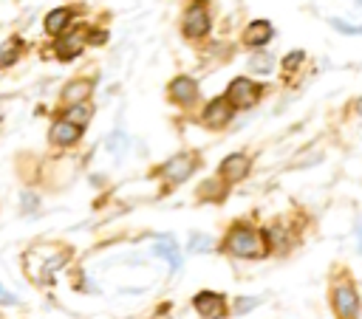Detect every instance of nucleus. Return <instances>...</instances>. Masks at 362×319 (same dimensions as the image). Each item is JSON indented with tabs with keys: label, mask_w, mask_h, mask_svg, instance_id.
I'll list each match as a JSON object with an SVG mask.
<instances>
[{
	"label": "nucleus",
	"mask_w": 362,
	"mask_h": 319,
	"mask_svg": "<svg viewBox=\"0 0 362 319\" xmlns=\"http://www.w3.org/2000/svg\"><path fill=\"white\" fill-rule=\"evenodd\" d=\"M124 147H127V133H122V130H116L110 138H107V152L113 155L116 152V158L124 152Z\"/></svg>",
	"instance_id": "nucleus-20"
},
{
	"label": "nucleus",
	"mask_w": 362,
	"mask_h": 319,
	"mask_svg": "<svg viewBox=\"0 0 362 319\" xmlns=\"http://www.w3.org/2000/svg\"><path fill=\"white\" fill-rule=\"evenodd\" d=\"M266 234H257L255 229L249 226H235L229 234H226V248L238 257H260L266 251Z\"/></svg>",
	"instance_id": "nucleus-1"
},
{
	"label": "nucleus",
	"mask_w": 362,
	"mask_h": 319,
	"mask_svg": "<svg viewBox=\"0 0 362 319\" xmlns=\"http://www.w3.org/2000/svg\"><path fill=\"white\" fill-rule=\"evenodd\" d=\"M79 136H82V127H79V124H74V121H68V119H59V121L51 127V141H54V144H59V147L74 144Z\"/></svg>",
	"instance_id": "nucleus-13"
},
{
	"label": "nucleus",
	"mask_w": 362,
	"mask_h": 319,
	"mask_svg": "<svg viewBox=\"0 0 362 319\" xmlns=\"http://www.w3.org/2000/svg\"><path fill=\"white\" fill-rule=\"evenodd\" d=\"M303 59H305V51H291V54H286L283 56V71H297L300 65H303Z\"/></svg>",
	"instance_id": "nucleus-21"
},
{
	"label": "nucleus",
	"mask_w": 362,
	"mask_h": 319,
	"mask_svg": "<svg viewBox=\"0 0 362 319\" xmlns=\"http://www.w3.org/2000/svg\"><path fill=\"white\" fill-rule=\"evenodd\" d=\"M82 37H85L82 31H71V34H65L62 40H57V42H54V54H57L62 62H68V59L79 56V51L85 48V40H82Z\"/></svg>",
	"instance_id": "nucleus-10"
},
{
	"label": "nucleus",
	"mask_w": 362,
	"mask_h": 319,
	"mask_svg": "<svg viewBox=\"0 0 362 319\" xmlns=\"http://www.w3.org/2000/svg\"><path fill=\"white\" fill-rule=\"evenodd\" d=\"M90 116H93V107H88L85 102H76V104H71V107L65 110V119L74 121V124H79V127H85V124L90 121Z\"/></svg>",
	"instance_id": "nucleus-16"
},
{
	"label": "nucleus",
	"mask_w": 362,
	"mask_h": 319,
	"mask_svg": "<svg viewBox=\"0 0 362 319\" xmlns=\"http://www.w3.org/2000/svg\"><path fill=\"white\" fill-rule=\"evenodd\" d=\"M260 96H263V88H260L257 82L246 79V76L232 79V85L226 88V102H229L235 110H249V107H255V104L260 102Z\"/></svg>",
	"instance_id": "nucleus-2"
},
{
	"label": "nucleus",
	"mask_w": 362,
	"mask_h": 319,
	"mask_svg": "<svg viewBox=\"0 0 362 319\" xmlns=\"http://www.w3.org/2000/svg\"><path fill=\"white\" fill-rule=\"evenodd\" d=\"M328 23H331L334 31H339V34H345V37H362V25H356V23H348V20H342V17H331Z\"/></svg>",
	"instance_id": "nucleus-17"
},
{
	"label": "nucleus",
	"mask_w": 362,
	"mask_h": 319,
	"mask_svg": "<svg viewBox=\"0 0 362 319\" xmlns=\"http://www.w3.org/2000/svg\"><path fill=\"white\" fill-rule=\"evenodd\" d=\"M257 302H260L257 296H240V299L235 302V311H238V313H246V311H249V308H255Z\"/></svg>",
	"instance_id": "nucleus-23"
},
{
	"label": "nucleus",
	"mask_w": 362,
	"mask_h": 319,
	"mask_svg": "<svg viewBox=\"0 0 362 319\" xmlns=\"http://www.w3.org/2000/svg\"><path fill=\"white\" fill-rule=\"evenodd\" d=\"M354 231H356V248H359V254H362V220L356 223V229H354Z\"/></svg>",
	"instance_id": "nucleus-26"
},
{
	"label": "nucleus",
	"mask_w": 362,
	"mask_h": 319,
	"mask_svg": "<svg viewBox=\"0 0 362 319\" xmlns=\"http://www.w3.org/2000/svg\"><path fill=\"white\" fill-rule=\"evenodd\" d=\"M0 305H17V296H14V294H8L3 285H0Z\"/></svg>",
	"instance_id": "nucleus-24"
},
{
	"label": "nucleus",
	"mask_w": 362,
	"mask_h": 319,
	"mask_svg": "<svg viewBox=\"0 0 362 319\" xmlns=\"http://www.w3.org/2000/svg\"><path fill=\"white\" fill-rule=\"evenodd\" d=\"M192 305H195V311H198L204 319H221V316L226 313V302H223V296H221V294H212V291H201V294H195Z\"/></svg>",
	"instance_id": "nucleus-5"
},
{
	"label": "nucleus",
	"mask_w": 362,
	"mask_h": 319,
	"mask_svg": "<svg viewBox=\"0 0 362 319\" xmlns=\"http://www.w3.org/2000/svg\"><path fill=\"white\" fill-rule=\"evenodd\" d=\"M17 56H20V40L11 37V40L0 48V65H11V62H17Z\"/></svg>",
	"instance_id": "nucleus-18"
},
{
	"label": "nucleus",
	"mask_w": 362,
	"mask_h": 319,
	"mask_svg": "<svg viewBox=\"0 0 362 319\" xmlns=\"http://www.w3.org/2000/svg\"><path fill=\"white\" fill-rule=\"evenodd\" d=\"M25 200H23V209L25 212H31V209H37V195H23Z\"/></svg>",
	"instance_id": "nucleus-25"
},
{
	"label": "nucleus",
	"mask_w": 362,
	"mask_h": 319,
	"mask_svg": "<svg viewBox=\"0 0 362 319\" xmlns=\"http://www.w3.org/2000/svg\"><path fill=\"white\" fill-rule=\"evenodd\" d=\"M90 42H105V31H90Z\"/></svg>",
	"instance_id": "nucleus-27"
},
{
	"label": "nucleus",
	"mask_w": 362,
	"mask_h": 319,
	"mask_svg": "<svg viewBox=\"0 0 362 319\" xmlns=\"http://www.w3.org/2000/svg\"><path fill=\"white\" fill-rule=\"evenodd\" d=\"M71 17H74L71 8H54V11H48V14H45V31H48V34H62V31L68 28Z\"/></svg>",
	"instance_id": "nucleus-14"
},
{
	"label": "nucleus",
	"mask_w": 362,
	"mask_h": 319,
	"mask_svg": "<svg viewBox=\"0 0 362 319\" xmlns=\"http://www.w3.org/2000/svg\"><path fill=\"white\" fill-rule=\"evenodd\" d=\"M170 99L178 104H192L198 99V85L189 76H175L170 82Z\"/></svg>",
	"instance_id": "nucleus-11"
},
{
	"label": "nucleus",
	"mask_w": 362,
	"mask_h": 319,
	"mask_svg": "<svg viewBox=\"0 0 362 319\" xmlns=\"http://www.w3.org/2000/svg\"><path fill=\"white\" fill-rule=\"evenodd\" d=\"M153 254L164 257L170 263V271L175 274L181 268V254H178V243L173 240V234H161L156 243H153Z\"/></svg>",
	"instance_id": "nucleus-12"
},
{
	"label": "nucleus",
	"mask_w": 362,
	"mask_h": 319,
	"mask_svg": "<svg viewBox=\"0 0 362 319\" xmlns=\"http://www.w3.org/2000/svg\"><path fill=\"white\" fill-rule=\"evenodd\" d=\"M272 62H274V59H272L269 54L257 51V54L249 59V68H252V71H257V73H272Z\"/></svg>",
	"instance_id": "nucleus-19"
},
{
	"label": "nucleus",
	"mask_w": 362,
	"mask_h": 319,
	"mask_svg": "<svg viewBox=\"0 0 362 319\" xmlns=\"http://www.w3.org/2000/svg\"><path fill=\"white\" fill-rule=\"evenodd\" d=\"M195 169V155L192 152H181V155H173L164 167H161V175L170 178V181H187Z\"/></svg>",
	"instance_id": "nucleus-7"
},
{
	"label": "nucleus",
	"mask_w": 362,
	"mask_h": 319,
	"mask_svg": "<svg viewBox=\"0 0 362 319\" xmlns=\"http://www.w3.org/2000/svg\"><path fill=\"white\" fill-rule=\"evenodd\" d=\"M249 167H252L249 155L232 152V155H226V158L221 161V178H223V181H240V178L249 175Z\"/></svg>",
	"instance_id": "nucleus-9"
},
{
	"label": "nucleus",
	"mask_w": 362,
	"mask_h": 319,
	"mask_svg": "<svg viewBox=\"0 0 362 319\" xmlns=\"http://www.w3.org/2000/svg\"><path fill=\"white\" fill-rule=\"evenodd\" d=\"M232 110H235V107L226 102V96L212 99V102L204 107V124H206V127H212V130L226 127V124H229V119H232Z\"/></svg>",
	"instance_id": "nucleus-6"
},
{
	"label": "nucleus",
	"mask_w": 362,
	"mask_h": 319,
	"mask_svg": "<svg viewBox=\"0 0 362 319\" xmlns=\"http://www.w3.org/2000/svg\"><path fill=\"white\" fill-rule=\"evenodd\" d=\"M209 31V11H206V6L198 0V3H192L187 11H184V34L189 37V40H198V37H204Z\"/></svg>",
	"instance_id": "nucleus-3"
},
{
	"label": "nucleus",
	"mask_w": 362,
	"mask_h": 319,
	"mask_svg": "<svg viewBox=\"0 0 362 319\" xmlns=\"http://www.w3.org/2000/svg\"><path fill=\"white\" fill-rule=\"evenodd\" d=\"M156 319H167V316H156Z\"/></svg>",
	"instance_id": "nucleus-29"
},
{
	"label": "nucleus",
	"mask_w": 362,
	"mask_h": 319,
	"mask_svg": "<svg viewBox=\"0 0 362 319\" xmlns=\"http://www.w3.org/2000/svg\"><path fill=\"white\" fill-rule=\"evenodd\" d=\"M356 113H359V116H362V96H359V99H356Z\"/></svg>",
	"instance_id": "nucleus-28"
},
{
	"label": "nucleus",
	"mask_w": 362,
	"mask_h": 319,
	"mask_svg": "<svg viewBox=\"0 0 362 319\" xmlns=\"http://www.w3.org/2000/svg\"><path fill=\"white\" fill-rule=\"evenodd\" d=\"M272 37H274V25H272L269 20H252V23L243 28V42H246L249 48H263V45L272 42Z\"/></svg>",
	"instance_id": "nucleus-8"
},
{
	"label": "nucleus",
	"mask_w": 362,
	"mask_h": 319,
	"mask_svg": "<svg viewBox=\"0 0 362 319\" xmlns=\"http://www.w3.org/2000/svg\"><path fill=\"white\" fill-rule=\"evenodd\" d=\"M90 96V82H71L65 90H62V99L76 104V102H85Z\"/></svg>",
	"instance_id": "nucleus-15"
},
{
	"label": "nucleus",
	"mask_w": 362,
	"mask_h": 319,
	"mask_svg": "<svg viewBox=\"0 0 362 319\" xmlns=\"http://www.w3.org/2000/svg\"><path fill=\"white\" fill-rule=\"evenodd\" d=\"M212 248V240L206 234H192L189 237V251H209Z\"/></svg>",
	"instance_id": "nucleus-22"
},
{
	"label": "nucleus",
	"mask_w": 362,
	"mask_h": 319,
	"mask_svg": "<svg viewBox=\"0 0 362 319\" xmlns=\"http://www.w3.org/2000/svg\"><path fill=\"white\" fill-rule=\"evenodd\" d=\"M334 311L339 319H356L359 316V296H356L354 285L342 282L334 288Z\"/></svg>",
	"instance_id": "nucleus-4"
}]
</instances>
